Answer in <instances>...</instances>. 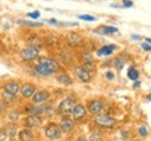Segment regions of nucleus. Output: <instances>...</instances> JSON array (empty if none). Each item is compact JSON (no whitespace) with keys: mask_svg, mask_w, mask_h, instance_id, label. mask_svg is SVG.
Masks as SVG:
<instances>
[{"mask_svg":"<svg viewBox=\"0 0 151 141\" xmlns=\"http://www.w3.org/2000/svg\"><path fill=\"white\" fill-rule=\"evenodd\" d=\"M39 54H41V49L34 48V46H25L20 50V57L25 63H31L34 60H37Z\"/></svg>","mask_w":151,"mask_h":141,"instance_id":"0eeeda50","label":"nucleus"},{"mask_svg":"<svg viewBox=\"0 0 151 141\" xmlns=\"http://www.w3.org/2000/svg\"><path fill=\"white\" fill-rule=\"evenodd\" d=\"M59 127L62 133H71V131L74 130V120L71 119V117H67V116H63L62 119H60V123H59Z\"/></svg>","mask_w":151,"mask_h":141,"instance_id":"dca6fc26","label":"nucleus"},{"mask_svg":"<svg viewBox=\"0 0 151 141\" xmlns=\"http://www.w3.org/2000/svg\"><path fill=\"white\" fill-rule=\"evenodd\" d=\"M37 63H39V64H45L48 66L50 70L55 73V76L58 74V73H62V71H65V67L59 63V60L56 59V57H53V56H48V54H39L37 59Z\"/></svg>","mask_w":151,"mask_h":141,"instance_id":"f03ea898","label":"nucleus"},{"mask_svg":"<svg viewBox=\"0 0 151 141\" xmlns=\"http://www.w3.org/2000/svg\"><path fill=\"white\" fill-rule=\"evenodd\" d=\"M77 60L80 62L81 66L87 67L88 70H91L94 73V70H95V59L92 56L91 50H88L86 48H81V52L77 54Z\"/></svg>","mask_w":151,"mask_h":141,"instance_id":"7ed1b4c3","label":"nucleus"},{"mask_svg":"<svg viewBox=\"0 0 151 141\" xmlns=\"http://www.w3.org/2000/svg\"><path fill=\"white\" fill-rule=\"evenodd\" d=\"M24 123H25L28 129H38V127L42 126L43 119L41 116H38V115H28L25 120H24Z\"/></svg>","mask_w":151,"mask_h":141,"instance_id":"4468645a","label":"nucleus"},{"mask_svg":"<svg viewBox=\"0 0 151 141\" xmlns=\"http://www.w3.org/2000/svg\"><path fill=\"white\" fill-rule=\"evenodd\" d=\"M7 138V134H6V130L4 129H1L0 130V141H4Z\"/></svg>","mask_w":151,"mask_h":141,"instance_id":"4c0bfd02","label":"nucleus"},{"mask_svg":"<svg viewBox=\"0 0 151 141\" xmlns=\"http://www.w3.org/2000/svg\"><path fill=\"white\" fill-rule=\"evenodd\" d=\"M34 71H35V74L39 76V77H52V76H55V73L49 69L48 66L39 64V63H37V64L34 66Z\"/></svg>","mask_w":151,"mask_h":141,"instance_id":"6ab92c4d","label":"nucleus"},{"mask_svg":"<svg viewBox=\"0 0 151 141\" xmlns=\"http://www.w3.org/2000/svg\"><path fill=\"white\" fill-rule=\"evenodd\" d=\"M146 42H147V44H150V45H151V38H146Z\"/></svg>","mask_w":151,"mask_h":141,"instance_id":"c03bdc74","label":"nucleus"},{"mask_svg":"<svg viewBox=\"0 0 151 141\" xmlns=\"http://www.w3.org/2000/svg\"><path fill=\"white\" fill-rule=\"evenodd\" d=\"M25 16H27L28 18H31V20H37V18H39L41 13H39L38 10H35V11H31V13H27Z\"/></svg>","mask_w":151,"mask_h":141,"instance_id":"2f4dec72","label":"nucleus"},{"mask_svg":"<svg viewBox=\"0 0 151 141\" xmlns=\"http://www.w3.org/2000/svg\"><path fill=\"white\" fill-rule=\"evenodd\" d=\"M55 78H56V82H59L60 85H65V87H70V85H73L74 84V81H73V78H71L66 71H62V73H58L56 76H55Z\"/></svg>","mask_w":151,"mask_h":141,"instance_id":"a211bd4d","label":"nucleus"},{"mask_svg":"<svg viewBox=\"0 0 151 141\" xmlns=\"http://www.w3.org/2000/svg\"><path fill=\"white\" fill-rule=\"evenodd\" d=\"M139 134H140L143 138H146V137L148 136V130H147L146 126H140V127H139Z\"/></svg>","mask_w":151,"mask_h":141,"instance_id":"473e14b6","label":"nucleus"},{"mask_svg":"<svg viewBox=\"0 0 151 141\" xmlns=\"http://www.w3.org/2000/svg\"><path fill=\"white\" fill-rule=\"evenodd\" d=\"M45 136H46V138H49V140H52V141L59 140L60 137H62V130H60L59 125L49 123V125L45 127Z\"/></svg>","mask_w":151,"mask_h":141,"instance_id":"9b49d317","label":"nucleus"},{"mask_svg":"<svg viewBox=\"0 0 151 141\" xmlns=\"http://www.w3.org/2000/svg\"><path fill=\"white\" fill-rule=\"evenodd\" d=\"M71 70H73V73H74V76L77 77V80L81 81V82H84V84L91 82L92 78H94L92 71L88 70L87 67H84V66H81V64H74L73 67H71Z\"/></svg>","mask_w":151,"mask_h":141,"instance_id":"423d86ee","label":"nucleus"},{"mask_svg":"<svg viewBox=\"0 0 151 141\" xmlns=\"http://www.w3.org/2000/svg\"><path fill=\"white\" fill-rule=\"evenodd\" d=\"M76 99H77L76 95H70V97L63 98V99L59 102V105H58V112H59L62 116H70L71 110L74 108V105L77 103Z\"/></svg>","mask_w":151,"mask_h":141,"instance_id":"39448f33","label":"nucleus"},{"mask_svg":"<svg viewBox=\"0 0 151 141\" xmlns=\"http://www.w3.org/2000/svg\"><path fill=\"white\" fill-rule=\"evenodd\" d=\"M48 110H49V106L45 102L43 103H34V105H31V106L27 108L28 115H38V116L46 113Z\"/></svg>","mask_w":151,"mask_h":141,"instance_id":"2eb2a0df","label":"nucleus"},{"mask_svg":"<svg viewBox=\"0 0 151 141\" xmlns=\"http://www.w3.org/2000/svg\"><path fill=\"white\" fill-rule=\"evenodd\" d=\"M147 99H148V101H151V94H148V95H147Z\"/></svg>","mask_w":151,"mask_h":141,"instance_id":"a18cd8bd","label":"nucleus"},{"mask_svg":"<svg viewBox=\"0 0 151 141\" xmlns=\"http://www.w3.org/2000/svg\"><path fill=\"white\" fill-rule=\"evenodd\" d=\"M58 60H59V63L63 66V67H67V69H69V67H73V66H74L76 57L69 49H63V50H60L59 54H58Z\"/></svg>","mask_w":151,"mask_h":141,"instance_id":"6e6552de","label":"nucleus"},{"mask_svg":"<svg viewBox=\"0 0 151 141\" xmlns=\"http://www.w3.org/2000/svg\"><path fill=\"white\" fill-rule=\"evenodd\" d=\"M104 108H105V103H104L102 99H99V98H94V99H90V101H87V110H88V113L91 115H98V113H102Z\"/></svg>","mask_w":151,"mask_h":141,"instance_id":"1a4fd4ad","label":"nucleus"},{"mask_svg":"<svg viewBox=\"0 0 151 141\" xmlns=\"http://www.w3.org/2000/svg\"><path fill=\"white\" fill-rule=\"evenodd\" d=\"M122 7H123V9L133 7V1H132V0H122Z\"/></svg>","mask_w":151,"mask_h":141,"instance_id":"c9c22d12","label":"nucleus"},{"mask_svg":"<svg viewBox=\"0 0 151 141\" xmlns=\"http://www.w3.org/2000/svg\"><path fill=\"white\" fill-rule=\"evenodd\" d=\"M48 24H50V25H56V27H59V21H58V20H53V18H50V20H48Z\"/></svg>","mask_w":151,"mask_h":141,"instance_id":"ea45409f","label":"nucleus"},{"mask_svg":"<svg viewBox=\"0 0 151 141\" xmlns=\"http://www.w3.org/2000/svg\"><path fill=\"white\" fill-rule=\"evenodd\" d=\"M65 41H66V44H67V46L71 49L84 48V45H86V39L83 38V35L76 32V31H70V32L66 34Z\"/></svg>","mask_w":151,"mask_h":141,"instance_id":"20e7f679","label":"nucleus"},{"mask_svg":"<svg viewBox=\"0 0 151 141\" xmlns=\"http://www.w3.org/2000/svg\"><path fill=\"white\" fill-rule=\"evenodd\" d=\"M130 38H132V39H134V41H140V39L143 38V37H140V35H136V34H133V35H132Z\"/></svg>","mask_w":151,"mask_h":141,"instance_id":"a19ab883","label":"nucleus"},{"mask_svg":"<svg viewBox=\"0 0 151 141\" xmlns=\"http://www.w3.org/2000/svg\"><path fill=\"white\" fill-rule=\"evenodd\" d=\"M95 34H99V35H113V34H118L119 29L116 27H111V25H101L94 29Z\"/></svg>","mask_w":151,"mask_h":141,"instance_id":"412c9836","label":"nucleus"},{"mask_svg":"<svg viewBox=\"0 0 151 141\" xmlns=\"http://www.w3.org/2000/svg\"><path fill=\"white\" fill-rule=\"evenodd\" d=\"M6 134H7V138H14V136H16L17 133V127L16 125H9L6 126Z\"/></svg>","mask_w":151,"mask_h":141,"instance_id":"bb28decb","label":"nucleus"},{"mask_svg":"<svg viewBox=\"0 0 151 141\" xmlns=\"http://www.w3.org/2000/svg\"><path fill=\"white\" fill-rule=\"evenodd\" d=\"M18 138H20V141H32L34 136H32L31 129H22V130H20Z\"/></svg>","mask_w":151,"mask_h":141,"instance_id":"b1692460","label":"nucleus"},{"mask_svg":"<svg viewBox=\"0 0 151 141\" xmlns=\"http://www.w3.org/2000/svg\"><path fill=\"white\" fill-rule=\"evenodd\" d=\"M139 76H140V71L137 70L134 66H130L129 70H127V77H129V80L136 81V80H139Z\"/></svg>","mask_w":151,"mask_h":141,"instance_id":"a878e982","label":"nucleus"},{"mask_svg":"<svg viewBox=\"0 0 151 141\" xmlns=\"http://www.w3.org/2000/svg\"><path fill=\"white\" fill-rule=\"evenodd\" d=\"M18 117H20V112H18V110H13V112L9 113V119L13 120V122H14V120H18Z\"/></svg>","mask_w":151,"mask_h":141,"instance_id":"72a5a7b5","label":"nucleus"},{"mask_svg":"<svg viewBox=\"0 0 151 141\" xmlns=\"http://www.w3.org/2000/svg\"><path fill=\"white\" fill-rule=\"evenodd\" d=\"M1 97H3V101H6L7 103H9V102H13V101H16V99H17V95H13V94L6 92V91H3Z\"/></svg>","mask_w":151,"mask_h":141,"instance_id":"c85d7f7f","label":"nucleus"},{"mask_svg":"<svg viewBox=\"0 0 151 141\" xmlns=\"http://www.w3.org/2000/svg\"><path fill=\"white\" fill-rule=\"evenodd\" d=\"M35 92H37V87H35V84H32V82H24V84H21L20 95H21L24 99H31Z\"/></svg>","mask_w":151,"mask_h":141,"instance_id":"ddd939ff","label":"nucleus"},{"mask_svg":"<svg viewBox=\"0 0 151 141\" xmlns=\"http://www.w3.org/2000/svg\"><path fill=\"white\" fill-rule=\"evenodd\" d=\"M141 49L146 50V52H151V45L147 44V42H143V44H141Z\"/></svg>","mask_w":151,"mask_h":141,"instance_id":"e433bc0d","label":"nucleus"},{"mask_svg":"<svg viewBox=\"0 0 151 141\" xmlns=\"http://www.w3.org/2000/svg\"><path fill=\"white\" fill-rule=\"evenodd\" d=\"M20 89H21V81H18V80H9L3 84V91L10 92L13 95H18Z\"/></svg>","mask_w":151,"mask_h":141,"instance_id":"f8f14e48","label":"nucleus"},{"mask_svg":"<svg viewBox=\"0 0 151 141\" xmlns=\"http://www.w3.org/2000/svg\"><path fill=\"white\" fill-rule=\"evenodd\" d=\"M115 49H118V46L113 44L104 45V46H101V48L97 50V56H109V54H112V52Z\"/></svg>","mask_w":151,"mask_h":141,"instance_id":"5701e85b","label":"nucleus"},{"mask_svg":"<svg viewBox=\"0 0 151 141\" xmlns=\"http://www.w3.org/2000/svg\"><path fill=\"white\" fill-rule=\"evenodd\" d=\"M76 141H90V140H88L87 137H78V138H77Z\"/></svg>","mask_w":151,"mask_h":141,"instance_id":"37998d69","label":"nucleus"},{"mask_svg":"<svg viewBox=\"0 0 151 141\" xmlns=\"http://www.w3.org/2000/svg\"><path fill=\"white\" fill-rule=\"evenodd\" d=\"M87 115H88V110H87V108L83 105V103L77 102L74 105V108H73V110H71V119L74 120V122H83V120L87 117Z\"/></svg>","mask_w":151,"mask_h":141,"instance_id":"9d476101","label":"nucleus"},{"mask_svg":"<svg viewBox=\"0 0 151 141\" xmlns=\"http://www.w3.org/2000/svg\"><path fill=\"white\" fill-rule=\"evenodd\" d=\"M59 27H78L77 22H66V21H59Z\"/></svg>","mask_w":151,"mask_h":141,"instance_id":"f704fd0d","label":"nucleus"},{"mask_svg":"<svg viewBox=\"0 0 151 141\" xmlns=\"http://www.w3.org/2000/svg\"><path fill=\"white\" fill-rule=\"evenodd\" d=\"M88 140L90 141H102V134L99 133V131H92L90 137H88Z\"/></svg>","mask_w":151,"mask_h":141,"instance_id":"c756f323","label":"nucleus"},{"mask_svg":"<svg viewBox=\"0 0 151 141\" xmlns=\"http://www.w3.org/2000/svg\"><path fill=\"white\" fill-rule=\"evenodd\" d=\"M105 77H106L108 80H113V78H115V74H113L112 71H106V73H105Z\"/></svg>","mask_w":151,"mask_h":141,"instance_id":"58836bf2","label":"nucleus"},{"mask_svg":"<svg viewBox=\"0 0 151 141\" xmlns=\"http://www.w3.org/2000/svg\"><path fill=\"white\" fill-rule=\"evenodd\" d=\"M17 24H20V25L27 27V28H42L43 27L42 22H34V21H28V20H18Z\"/></svg>","mask_w":151,"mask_h":141,"instance_id":"393cba45","label":"nucleus"},{"mask_svg":"<svg viewBox=\"0 0 151 141\" xmlns=\"http://www.w3.org/2000/svg\"><path fill=\"white\" fill-rule=\"evenodd\" d=\"M49 98H50V92L48 89H37V92L32 95V102L34 103H43L46 102Z\"/></svg>","mask_w":151,"mask_h":141,"instance_id":"f3484780","label":"nucleus"},{"mask_svg":"<svg viewBox=\"0 0 151 141\" xmlns=\"http://www.w3.org/2000/svg\"><path fill=\"white\" fill-rule=\"evenodd\" d=\"M77 18H80V20H84V21H97V17L94 16H88V14H80V16H77Z\"/></svg>","mask_w":151,"mask_h":141,"instance_id":"7c9ffc66","label":"nucleus"},{"mask_svg":"<svg viewBox=\"0 0 151 141\" xmlns=\"http://www.w3.org/2000/svg\"><path fill=\"white\" fill-rule=\"evenodd\" d=\"M42 41H43V46H48V48H55L56 45L59 44V38L55 34H46L45 37H42Z\"/></svg>","mask_w":151,"mask_h":141,"instance_id":"4be33fe9","label":"nucleus"},{"mask_svg":"<svg viewBox=\"0 0 151 141\" xmlns=\"http://www.w3.org/2000/svg\"><path fill=\"white\" fill-rule=\"evenodd\" d=\"M113 66H115V69L116 70H122L124 66V59L122 57V56H119V57H116V59H113Z\"/></svg>","mask_w":151,"mask_h":141,"instance_id":"cd10ccee","label":"nucleus"},{"mask_svg":"<svg viewBox=\"0 0 151 141\" xmlns=\"http://www.w3.org/2000/svg\"><path fill=\"white\" fill-rule=\"evenodd\" d=\"M140 85H141V82L139 81V80H136V81H134V84H133V87H134V88H139V87H140Z\"/></svg>","mask_w":151,"mask_h":141,"instance_id":"79ce46f5","label":"nucleus"},{"mask_svg":"<svg viewBox=\"0 0 151 141\" xmlns=\"http://www.w3.org/2000/svg\"><path fill=\"white\" fill-rule=\"evenodd\" d=\"M92 122H94V125L97 126V127L104 129V130H112V129H115L116 125H118V120L115 119V117H112V116L108 113L95 115L94 119H92Z\"/></svg>","mask_w":151,"mask_h":141,"instance_id":"f257e3e1","label":"nucleus"},{"mask_svg":"<svg viewBox=\"0 0 151 141\" xmlns=\"http://www.w3.org/2000/svg\"><path fill=\"white\" fill-rule=\"evenodd\" d=\"M27 46H34V48H38V49L43 48L42 37H39L37 34H31L27 38Z\"/></svg>","mask_w":151,"mask_h":141,"instance_id":"aec40b11","label":"nucleus"}]
</instances>
